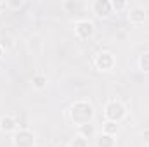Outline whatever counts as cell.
Instances as JSON below:
<instances>
[{
    "mask_svg": "<svg viewBox=\"0 0 149 147\" xmlns=\"http://www.w3.org/2000/svg\"><path fill=\"white\" fill-rule=\"evenodd\" d=\"M111 5H113V12H120V10H123V9H128V3L123 2V0H120V2L111 0Z\"/></svg>",
    "mask_w": 149,
    "mask_h": 147,
    "instance_id": "cell-16",
    "label": "cell"
},
{
    "mask_svg": "<svg viewBox=\"0 0 149 147\" xmlns=\"http://www.w3.org/2000/svg\"><path fill=\"white\" fill-rule=\"evenodd\" d=\"M128 111L127 106L118 101V99H111L104 104V109H102V116H104V121H113V123H121L125 118H127Z\"/></svg>",
    "mask_w": 149,
    "mask_h": 147,
    "instance_id": "cell-2",
    "label": "cell"
},
{
    "mask_svg": "<svg viewBox=\"0 0 149 147\" xmlns=\"http://www.w3.org/2000/svg\"><path fill=\"white\" fill-rule=\"evenodd\" d=\"M17 128H19V126H17V121H16L14 116L3 114V116L0 118V132H2V133H10V135H12Z\"/></svg>",
    "mask_w": 149,
    "mask_h": 147,
    "instance_id": "cell-8",
    "label": "cell"
},
{
    "mask_svg": "<svg viewBox=\"0 0 149 147\" xmlns=\"http://www.w3.org/2000/svg\"><path fill=\"white\" fill-rule=\"evenodd\" d=\"M127 19L130 24L134 26H139L146 21V9L142 5H130L127 9Z\"/></svg>",
    "mask_w": 149,
    "mask_h": 147,
    "instance_id": "cell-7",
    "label": "cell"
},
{
    "mask_svg": "<svg viewBox=\"0 0 149 147\" xmlns=\"http://www.w3.org/2000/svg\"><path fill=\"white\" fill-rule=\"evenodd\" d=\"M68 118L76 128H80L83 125H88V123H94V118H95L94 104L90 101H85V99L74 101L68 109Z\"/></svg>",
    "mask_w": 149,
    "mask_h": 147,
    "instance_id": "cell-1",
    "label": "cell"
},
{
    "mask_svg": "<svg viewBox=\"0 0 149 147\" xmlns=\"http://www.w3.org/2000/svg\"><path fill=\"white\" fill-rule=\"evenodd\" d=\"M137 64H139V69H141L142 73L149 74V52H144V54L139 55Z\"/></svg>",
    "mask_w": 149,
    "mask_h": 147,
    "instance_id": "cell-14",
    "label": "cell"
},
{
    "mask_svg": "<svg viewBox=\"0 0 149 147\" xmlns=\"http://www.w3.org/2000/svg\"><path fill=\"white\" fill-rule=\"evenodd\" d=\"M142 140H144L146 146H149V128H146V130L142 132Z\"/></svg>",
    "mask_w": 149,
    "mask_h": 147,
    "instance_id": "cell-18",
    "label": "cell"
},
{
    "mask_svg": "<svg viewBox=\"0 0 149 147\" xmlns=\"http://www.w3.org/2000/svg\"><path fill=\"white\" fill-rule=\"evenodd\" d=\"M83 7H85V3H81V2H73V0H68V2L63 3V9H64L66 12H70V14H74L78 9H83Z\"/></svg>",
    "mask_w": 149,
    "mask_h": 147,
    "instance_id": "cell-15",
    "label": "cell"
},
{
    "mask_svg": "<svg viewBox=\"0 0 149 147\" xmlns=\"http://www.w3.org/2000/svg\"><path fill=\"white\" fill-rule=\"evenodd\" d=\"M68 147H90V140L76 133V135H74L73 139L70 140V144H68Z\"/></svg>",
    "mask_w": 149,
    "mask_h": 147,
    "instance_id": "cell-12",
    "label": "cell"
},
{
    "mask_svg": "<svg viewBox=\"0 0 149 147\" xmlns=\"http://www.w3.org/2000/svg\"><path fill=\"white\" fill-rule=\"evenodd\" d=\"M3 5H5V7H10V9H21V7H23V2H21V0H9V2H5Z\"/></svg>",
    "mask_w": 149,
    "mask_h": 147,
    "instance_id": "cell-17",
    "label": "cell"
},
{
    "mask_svg": "<svg viewBox=\"0 0 149 147\" xmlns=\"http://www.w3.org/2000/svg\"><path fill=\"white\" fill-rule=\"evenodd\" d=\"M47 85H49V76L45 73H42V71H38L31 76V87L38 90V92H42V90H45L47 88Z\"/></svg>",
    "mask_w": 149,
    "mask_h": 147,
    "instance_id": "cell-10",
    "label": "cell"
},
{
    "mask_svg": "<svg viewBox=\"0 0 149 147\" xmlns=\"http://www.w3.org/2000/svg\"><path fill=\"white\" fill-rule=\"evenodd\" d=\"M94 68L101 73H109L116 68V55L113 54L111 50H99L95 55H94V61H92Z\"/></svg>",
    "mask_w": 149,
    "mask_h": 147,
    "instance_id": "cell-3",
    "label": "cell"
},
{
    "mask_svg": "<svg viewBox=\"0 0 149 147\" xmlns=\"http://www.w3.org/2000/svg\"><path fill=\"white\" fill-rule=\"evenodd\" d=\"M90 9H92V12L97 16V17H101V19H108V17H111L113 14V5H111V0H95L92 5H90Z\"/></svg>",
    "mask_w": 149,
    "mask_h": 147,
    "instance_id": "cell-6",
    "label": "cell"
},
{
    "mask_svg": "<svg viewBox=\"0 0 149 147\" xmlns=\"http://www.w3.org/2000/svg\"><path fill=\"white\" fill-rule=\"evenodd\" d=\"M74 35L80 40H90L95 35V24L88 19H78L74 21Z\"/></svg>",
    "mask_w": 149,
    "mask_h": 147,
    "instance_id": "cell-5",
    "label": "cell"
},
{
    "mask_svg": "<svg viewBox=\"0 0 149 147\" xmlns=\"http://www.w3.org/2000/svg\"><path fill=\"white\" fill-rule=\"evenodd\" d=\"M10 142H12V147H35L37 135L30 128H17L10 135Z\"/></svg>",
    "mask_w": 149,
    "mask_h": 147,
    "instance_id": "cell-4",
    "label": "cell"
},
{
    "mask_svg": "<svg viewBox=\"0 0 149 147\" xmlns=\"http://www.w3.org/2000/svg\"><path fill=\"white\" fill-rule=\"evenodd\" d=\"M102 132L108 133V135L116 137V133L120 132V125H118V123H113V121H104V123H102Z\"/></svg>",
    "mask_w": 149,
    "mask_h": 147,
    "instance_id": "cell-13",
    "label": "cell"
},
{
    "mask_svg": "<svg viewBox=\"0 0 149 147\" xmlns=\"http://www.w3.org/2000/svg\"><path fill=\"white\" fill-rule=\"evenodd\" d=\"M94 144H95V147H116V139L113 135H108V133L101 132V133L95 135Z\"/></svg>",
    "mask_w": 149,
    "mask_h": 147,
    "instance_id": "cell-9",
    "label": "cell"
},
{
    "mask_svg": "<svg viewBox=\"0 0 149 147\" xmlns=\"http://www.w3.org/2000/svg\"><path fill=\"white\" fill-rule=\"evenodd\" d=\"M2 57H3V45L0 43V61H2Z\"/></svg>",
    "mask_w": 149,
    "mask_h": 147,
    "instance_id": "cell-19",
    "label": "cell"
},
{
    "mask_svg": "<svg viewBox=\"0 0 149 147\" xmlns=\"http://www.w3.org/2000/svg\"><path fill=\"white\" fill-rule=\"evenodd\" d=\"M78 135H81V137H85V139H95V135H97V128H95V125L94 123H88V125H83V126H80L78 128Z\"/></svg>",
    "mask_w": 149,
    "mask_h": 147,
    "instance_id": "cell-11",
    "label": "cell"
}]
</instances>
